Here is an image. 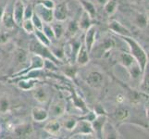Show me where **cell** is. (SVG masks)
<instances>
[{
  "label": "cell",
  "instance_id": "30bf717a",
  "mask_svg": "<svg viewBox=\"0 0 149 139\" xmlns=\"http://www.w3.org/2000/svg\"><path fill=\"white\" fill-rule=\"evenodd\" d=\"M69 14V8L68 5L66 3H61L58 5H56L55 8H53V15L54 20H58V22H65L68 18Z\"/></svg>",
  "mask_w": 149,
  "mask_h": 139
},
{
  "label": "cell",
  "instance_id": "83f0119b",
  "mask_svg": "<svg viewBox=\"0 0 149 139\" xmlns=\"http://www.w3.org/2000/svg\"><path fill=\"white\" fill-rule=\"evenodd\" d=\"M102 137L105 138H117V131L112 124H109V122H106L104 127L102 129Z\"/></svg>",
  "mask_w": 149,
  "mask_h": 139
},
{
  "label": "cell",
  "instance_id": "2e32d148",
  "mask_svg": "<svg viewBox=\"0 0 149 139\" xmlns=\"http://www.w3.org/2000/svg\"><path fill=\"white\" fill-rule=\"evenodd\" d=\"M61 124L56 119H52L45 125V131L50 136H58L61 130Z\"/></svg>",
  "mask_w": 149,
  "mask_h": 139
},
{
  "label": "cell",
  "instance_id": "9c48e42d",
  "mask_svg": "<svg viewBox=\"0 0 149 139\" xmlns=\"http://www.w3.org/2000/svg\"><path fill=\"white\" fill-rule=\"evenodd\" d=\"M109 28L110 31H112L113 33H115L118 35H120V37H122V36H132L131 31L116 20H109Z\"/></svg>",
  "mask_w": 149,
  "mask_h": 139
},
{
  "label": "cell",
  "instance_id": "cb8c5ba5",
  "mask_svg": "<svg viewBox=\"0 0 149 139\" xmlns=\"http://www.w3.org/2000/svg\"><path fill=\"white\" fill-rule=\"evenodd\" d=\"M80 3L83 9L90 15L92 19H94L96 16V8L93 2L90 0H80Z\"/></svg>",
  "mask_w": 149,
  "mask_h": 139
},
{
  "label": "cell",
  "instance_id": "7c38bea8",
  "mask_svg": "<svg viewBox=\"0 0 149 139\" xmlns=\"http://www.w3.org/2000/svg\"><path fill=\"white\" fill-rule=\"evenodd\" d=\"M95 35H96V28L94 24H92L91 26L85 31V34H84V44L86 46L87 50L90 51L93 47V45L95 43Z\"/></svg>",
  "mask_w": 149,
  "mask_h": 139
},
{
  "label": "cell",
  "instance_id": "1f68e13d",
  "mask_svg": "<svg viewBox=\"0 0 149 139\" xmlns=\"http://www.w3.org/2000/svg\"><path fill=\"white\" fill-rule=\"evenodd\" d=\"M34 36L36 38L40 43H42L43 45H47V46H49L50 44L52 43V41H51L47 35L45 34V33L43 32L42 30H38V29H35L34 30Z\"/></svg>",
  "mask_w": 149,
  "mask_h": 139
},
{
  "label": "cell",
  "instance_id": "8d00e7d4",
  "mask_svg": "<svg viewBox=\"0 0 149 139\" xmlns=\"http://www.w3.org/2000/svg\"><path fill=\"white\" fill-rule=\"evenodd\" d=\"M31 20H32V22L34 25V28L35 29H38V30H42L43 29V20H41L38 16H37V14L35 13L33 11V16L31 17Z\"/></svg>",
  "mask_w": 149,
  "mask_h": 139
},
{
  "label": "cell",
  "instance_id": "d6a6232c",
  "mask_svg": "<svg viewBox=\"0 0 149 139\" xmlns=\"http://www.w3.org/2000/svg\"><path fill=\"white\" fill-rule=\"evenodd\" d=\"M77 123V121L74 119V118H66V119H64L62 121V122H60L61 126H63L66 130L68 131H72L73 128L75 127Z\"/></svg>",
  "mask_w": 149,
  "mask_h": 139
},
{
  "label": "cell",
  "instance_id": "b9f144b4",
  "mask_svg": "<svg viewBox=\"0 0 149 139\" xmlns=\"http://www.w3.org/2000/svg\"><path fill=\"white\" fill-rule=\"evenodd\" d=\"M33 8L31 6V5H28L24 8V16H23V20L24 19H31V17L33 16Z\"/></svg>",
  "mask_w": 149,
  "mask_h": 139
},
{
  "label": "cell",
  "instance_id": "f1b7e54d",
  "mask_svg": "<svg viewBox=\"0 0 149 139\" xmlns=\"http://www.w3.org/2000/svg\"><path fill=\"white\" fill-rule=\"evenodd\" d=\"M126 70L128 71V74H129V76H131L133 80L139 79L141 77V75L143 74V71H142V70L140 68V66L138 65V63L136 62V61Z\"/></svg>",
  "mask_w": 149,
  "mask_h": 139
},
{
  "label": "cell",
  "instance_id": "4316f807",
  "mask_svg": "<svg viewBox=\"0 0 149 139\" xmlns=\"http://www.w3.org/2000/svg\"><path fill=\"white\" fill-rule=\"evenodd\" d=\"M133 22H134V24L138 28L143 30V29H146L148 25V18L146 14L138 12L135 14Z\"/></svg>",
  "mask_w": 149,
  "mask_h": 139
},
{
  "label": "cell",
  "instance_id": "7402d4cb",
  "mask_svg": "<svg viewBox=\"0 0 149 139\" xmlns=\"http://www.w3.org/2000/svg\"><path fill=\"white\" fill-rule=\"evenodd\" d=\"M13 59H14V62L16 63L17 65L24 64L28 59V54L24 49L17 48L16 50L14 51Z\"/></svg>",
  "mask_w": 149,
  "mask_h": 139
},
{
  "label": "cell",
  "instance_id": "7bdbcfd3",
  "mask_svg": "<svg viewBox=\"0 0 149 139\" xmlns=\"http://www.w3.org/2000/svg\"><path fill=\"white\" fill-rule=\"evenodd\" d=\"M95 117H96V114H95V111H89V112L85 113V115L83 118H81V119L92 122H93L95 119Z\"/></svg>",
  "mask_w": 149,
  "mask_h": 139
},
{
  "label": "cell",
  "instance_id": "277c9868",
  "mask_svg": "<svg viewBox=\"0 0 149 139\" xmlns=\"http://www.w3.org/2000/svg\"><path fill=\"white\" fill-rule=\"evenodd\" d=\"M94 130L93 127H92L91 122L88 121H85L81 119L80 121H77V123L75 127L72 130V136L73 137L75 136H94Z\"/></svg>",
  "mask_w": 149,
  "mask_h": 139
},
{
  "label": "cell",
  "instance_id": "74e56055",
  "mask_svg": "<svg viewBox=\"0 0 149 139\" xmlns=\"http://www.w3.org/2000/svg\"><path fill=\"white\" fill-rule=\"evenodd\" d=\"M42 31L45 33V34L47 35V36L52 41L53 39H55V36H54V33H53V30H52V27H51L50 23H44L43 24V29Z\"/></svg>",
  "mask_w": 149,
  "mask_h": 139
},
{
  "label": "cell",
  "instance_id": "44dd1931",
  "mask_svg": "<svg viewBox=\"0 0 149 139\" xmlns=\"http://www.w3.org/2000/svg\"><path fill=\"white\" fill-rule=\"evenodd\" d=\"M37 81L33 79V78H29V77H26V78H23L22 80H19L18 82V87L19 89L24 90V91H29L32 90L33 87L36 86Z\"/></svg>",
  "mask_w": 149,
  "mask_h": 139
},
{
  "label": "cell",
  "instance_id": "4fadbf2b",
  "mask_svg": "<svg viewBox=\"0 0 149 139\" xmlns=\"http://www.w3.org/2000/svg\"><path fill=\"white\" fill-rule=\"evenodd\" d=\"M89 51L87 50L86 46L84 45V42L81 43V45L77 51L76 56H75V60L78 65L80 66H84L89 62L90 58H89Z\"/></svg>",
  "mask_w": 149,
  "mask_h": 139
},
{
  "label": "cell",
  "instance_id": "e575fe53",
  "mask_svg": "<svg viewBox=\"0 0 149 139\" xmlns=\"http://www.w3.org/2000/svg\"><path fill=\"white\" fill-rule=\"evenodd\" d=\"M10 108V103L9 100L8 99V97L2 96L0 97V112L1 113H7Z\"/></svg>",
  "mask_w": 149,
  "mask_h": 139
},
{
  "label": "cell",
  "instance_id": "d590c367",
  "mask_svg": "<svg viewBox=\"0 0 149 139\" xmlns=\"http://www.w3.org/2000/svg\"><path fill=\"white\" fill-rule=\"evenodd\" d=\"M73 103L75 107H77L78 109H80L81 110L85 111L86 110V106H85V103L84 101L81 99V97H80V96L78 94H74L73 96Z\"/></svg>",
  "mask_w": 149,
  "mask_h": 139
},
{
  "label": "cell",
  "instance_id": "5bb4252c",
  "mask_svg": "<svg viewBox=\"0 0 149 139\" xmlns=\"http://www.w3.org/2000/svg\"><path fill=\"white\" fill-rule=\"evenodd\" d=\"M104 82V77L103 75L97 71H93L88 74L86 78V83L89 86L93 87V88H98L100 87Z\"/></svg>",
  "mask_w": 149,
  "mask_h": 139
},
{
  "label": "cell",
  "instance_id": "4dcf8cb0",
  "mask_svg": "<svg viewBox=\"0 0 149 139\" xmlns=\"http://www.w3.org/2000/svg\"><path fill=\"white\" fill-rule=\"evenodd\" d=\"M118 9V2L117 0H107L104 5V10L109 16H112Z\"/></svg>",
  "mask_w": 149,
  "mask_h": 139
},
{
  "label": "cell",
  "instance_id": "8992f818",
  "mask_svg": "<svg viewBox=\"0 0 149 139\" xmlns=\"http://www.w3.org/2000/svg\"><path fill=\"white\" fill-rule=\"evenodd\" d=\"M33 11L43 20L44 23H51L54 20L53 9L45 7L42 3L38 2L33 8Z\"/></svg>",
  "mask_w": 149,
  "mask_h": 139
},
{
  "label": "cell",
  "instance_id": "ee69618b",
  "mask_svg": "<svg viewBox=\"0 0 149 139\" xmlns=\"http://www.w3.org/2000/svg\"><path fill=\"white\" fill-rule=\"evenodd\" d=\"M40 3H42L45 7H47L48 8H51V9H53L55 8V3L53 0H41V1H39Z\"/></svg>",
  "mask_w": 149,
  "mask_h": 139
},
{
  "label": "cell",
  "instance_id": "f546056e",
  "mask_svg": "<svg viewBox=\"0 0 149 139\" xmlns=\"http://www.w3.org/2000/svg\"><path fill=\"white\" fill-rule=\"evenodd\" d=\"M119 60L120 63L122 67H124L125 69H128L131 65H132L135 62V59L132 58V56L131 54L128 53H120V57H119Z\"/></svg>",
  "mask_w": 149,
  "mask_h": 139
},
{
  "label": "cell",
  "instance_id": "e0dca14e",
  "mask_svg": "<svg viewBox=\"0 0 149 139\" xmlns=\"http://www.w3.org/2000/svg\"><path fill=\"white\" fill-rule=\"evenodd\" d=\"M0 22L3 23L4 27L7 30H12V29H14L15 25H16V23H15L14 20H13L12 12L9 11L8 7H7V6L5 8L4 13L2 15V18H1V20H0Z\"/></svg>",
  "mask_w": 149,
  "mask_h": 139
},
{
  "label": "cell",
  "instance_id": "ac0fdd59",
  "mask_svg": "<svg viewBox=\"0 0 149 139\" xmlns=\"http://www.w3.org/2000/svg\"><path fill=\"white\" fill-rule=\"evenodd\" d=\"M32 117L35 122H45L48 119V111L41 107H34L32 110Z\"/></svg>",
  "mask_w": 149,
  "mask_h": 139
},
{
  "label": "cell",
  "instance_id": "d6986e66",
  "mask_svg": "<svg viewBox=\"0 0 149 139\" xmlns=\"http://www.w3.org/2000/svg\"><path fill=\"white\" fill-rule=\"evenodd\" d=\"M78 25H79L80 31L81 30V31H84V32L92 25V18L90 17V15L88 13L84 11V9L81 10V13L80 15V19L78 20Z\"/></svg>",
  "mask_w": 149,
  "mask_h": 139
},
{
  "label": "cell",
  "instance_id": "9a60e30c",
  "mask_svg": "<svg viewBox=\"0 0 149 139\" xmlns=\"http://www.w3.org/2000/svg\"><path fill=\"white\" fill-rule=\"evenodd\" d=\"M107 122V117L105 114L96 115L95 119L91 122L92 127H93L94 133L95 136H101L102 137V129L104 127V124Z\"/></svg>",
  "mask_w": 149,
  "mask_h": 139
},
{
  "label": "cell",
  "instance_id": "52a82bcc",
  "mask_svg": "<svg viewBox=\"0 0 149 139\" xmlns=\"http://www.w3.org/2000/svg\"><path fill=\"white\" fill-rule=\"evenodd\" d=\"M114 45L115 43L111 38H104V40H102L96 45H93L92 49H95V54L94 56L96 58H102V57L105 56V54L111 50Z\"/></svg>",
  "mask_w": 149,
  "mask_h": 139
},
{
  "label": "cell",
  "instance_id": "f6af8a7d",
  "mask_svg": "<svg viewBox=\"0 0 149 139\" xmlns=\"http://www.w3.org/2000/svg\"><path fill=\"white\" fill-rule=\"evenodd\" d=\"M7 6V2H0V20H1V18H2V15L4 13V10H5V8Z\"/></svg>",
  "mask_w": 149,
  "mask_h": 139
},
{
  "label": "cell",
  "instance_id": "f35d334b",
  "mask_svg": "<svg viewBox=\"0 0 149 139\" xmlns=\"http://www.w3.org/2000/svg\"><path fill=\"white\" fill-rule=\"evenodd\" d=\"M128 116H129V111L124 110V109H119L116 113H115V117L117 120H120V121H124L126 120Z\"/></svg>",
  "mask_w": 149,
  "mask_h": 139
},
{
  "label": "cell",
  "instance_id": "7a4b0ae2",
  "mask_svg": "<svg viewBox=\"0 0 149 139\" xmlns=\"http://www.w3.org/2000/svg\"><path fill=\"white\" fill-rule=\"evenodd\" d=\"M29 50H30L31 53L39 55V56L42 57V58H44L45 59H49L51 61H53V62L56 64L58 63L60 61L58 59H56L52 55L51 51L48 48V46L43 45L42 43H40L36 38L33 39L32 41H31L30 45H29Z\"/></svg>",
  "mask_w": 149,
  "mask_h": 139
},
{
  "label": "cell",
  "instance_id": "ab89813d",
  "mask_svg": "<svg viewBox=\"0 0 149 139\" xmlns=\"http://www.w3.org/2000/svg\"><path fill=\"white\" fill-rule=\"evenodd\" d=\"M64 73L68 76V77H70V78H73V77L76 75V73H77V68L74 66H67L65 67V69L63 70Z\"/></svg>",
  "mask_w": 149,
  "mask_h": 139
},
{
  "label": "cell",
  "instance_id": "c3c4849f",
  "mask_svg": "<svg viewBox=\"0 0 149 139\" xmlns=\"http://www.w3.org/2000/svg\"><path fill=\"white\" fill-rule=\"evenodd\" d=\"M118 97H119V99H118V100H119V102H122L123 100H124V98H123V96L121 95H119V96H118Z\"/></svg>",
  "mask_w": 149,
  "mask_h": 139
},
{
  "label": "cell",
  "instance_id": "5b68a950",
  "mask_svg": "<svg viewBox=\"0 0 149 139\" xmlns=\"http://www.w3.org/2000/svg\"><path fill=\"white\" fill-rule=\"evenodd\" d=\"M30 62L31 65L26 68V70L20 71L18 73H16L15 77H20V76H24L26 73H30V71H34V70H42L44 69V63H45V59L42 58L41 56L36 55V54H33L30 58Z\"/></svg>",
  "mask_w": 149,
  "mask_h": 139
},
{
  "label": "cell",
  "instance_id": "d4e9b609",
  "mask_svg": "<svg viewBox=\"0 0 149 139\" xmlns=\"http://www.w3.org/2000/svg\"><path fill=\"white\" fill-rule=\"evenodd\" d=\"M48 48L56 59L62 60L65 58V47L64 46L58 45H52V43H51L50 45L48 46Z\"/></svg>",
  "mask_w": 149,
  "mask_h": 139
},
{
  "label": "cell",
  "instance_id": "6da1fadb",
  "mask_svg": "<svg viewBox=\"0 0 149 139\" xmlns=\"http://www.w3.org/2000/svg\"><path fill=\"white\" fill-rule=\"evenodd\" d=\"M121 38L129 45V48L131 51L130 54L135 59V61L140 66L142 71L143 73V71L146 70V66L148 65V57L146 53V51L143 49L140 44L135 39H133L132 36H122Z\"/></svg>",
  "mask_w": 149,
  "mask_h": 139
},
{
  "label": "cell",
  "instance_id": "603a6c76",
  "mask_svg": "<svg viewBox=\"0 0 149 139\" xmlns=\"http://www.w3.org/2000/svg\"><path fill=\"white\" fill-rule=\"evenodd\" d=\"M80 31L79 29V25H78V22L75 20H71L70 22L68 23L66 27V31H65V36L67 35L70 38H73L75 35L78 34V32Z\"/></svg>",
  "mask_w": 149,
  "mask_h": 139
},
{
  "label": "cell",
  "instance_id": "ffe728a7",
  "mask_svg": "<svg viewBox=\"0 0 149 139\" xmlns=\"http://www.w3.org/2000/svg\"><path fill=\"white\" fill-rule=\"evenodd\" d=\"M51 22L50 25L52 27L53 33H54V36L55 39H61L63 36H65V31H66V26H64L63 22Z\"/></svg>",
  "mask_w": 149,
  "mask_h": 139
},
{
  "label": "cell",
  "instance_id": "60d3db41",
  "mask_svg": "<svg viewBox=\"0 0 149 139\" xmlns=\"http://www.w3.org/2000/svg\"><path fill=\"white\" fill-rule=\"evenodd\" d=\"M10 37L7 31L0 30V45H4L8 43Z\"/></svg>",
  "mask_w": 149,
  "mask_h": 139
},
{
  "label": "cell",
  "instance_id": "836d02e7",
  "mask_svg": "<svg viewBox=\"0 0 149 139\" xmlns=\"http://www.w3.org/2000/svg\"><path fill=\"white\" fill-rule=\"evenodd\" d=\"M22 26L23 28V30L26 32L27 34H33L34 32V25L32 22V20L31 19H24L22 20Z\"/></svg>",
  "mask_w": 149,
  "mask_h": 139
},
{
  "label": "cell",
  "instance_id": "bcb514c9",
  "mask_svg": "<svg viewBox=\"0 0 149 139\" xmlns=\"http://www.w3.org/2000/svg\"><path fill=\"white\" fill-rule=\"evenodd\" d=\"M90 1H92L95 5L98 4V5H100V6H104L105 3L107 1V0H90Z\"/></svg>",
  "mask_w": 149,
  "mask_h": 139
},
{
  "label": "cell",
  "instance_id": "8fae6325",
  "mask_svg": "<svg viewBox=\"0 0 149 139\" xmlns=\"http://www.w3.org/2000/svg\"><path fill=\"white\" fill-rule=\"evenodd\" d=\"M33 96L40 104H45L49 100V93L43 86H35L32 89Z\"/></svg>",
  "mask_w": 149,
  "mask_h": 139
},
{
  "label": "cell",
  "instance_id": "7dc6e473",
  "mask_svg": "<svg viewBox=\"0 0 149 139\" xmlns=\"http://www.w3.org/2000/svg\"><path fill=\"white\" fill-rule=\"evenodd\" d=\"M129 1L132 4H139L140 1H142V0H129Z\"/></svg>",
  "mask_w": 149,
  "mask_h": 139
},
{
  "label": "cell",
  "instance_id": "ba28073f",
  "mask_svg": "<svg viewBox=\"0 0 149 139\" xmlns=\"http://www.w3.org/2000/svg\"><path fill=\"white\" fill-rule=\"evenodd\" d=\"M24 3L22 0H15L12 6V16L16 25L22 26V22L24 16Z\"/></svg>",
  "mask_w": 149,
  "mask_h": 139
},
{
  "label": "cell",
  "instance_id": "484cf974",
  "mask_svg": "<svg viewBox=\"0 0 149 139\" xmlns=\"http://www.w3.org/2000/svg\"><path fill=\"white\" fill-rule=\"evenodd\" d=\"M14 133L20 137L29 136L31 135V133H32V126L30 124H27V123L19 124L16 127H14Z\"/></svg>",
  "mask_w": 149,
  "mask_h": 139
},
{
  "label": "cell",
  "instance_id": "681fc988",
  "mask_svg": "<svg viewBox=\"0 0 149 139\" xmlns=\"http://www.w3.org/2000/svg\"><path fill=\"white\" fill-rule=\"evenodd\" d=\"M0 133H1V127H0Z\"/></svg>",
  "mask_w": 149,
  "mask_h": 139
},
{
  "label": "cell",
  "instance_id": "3957f363",
  "mask_svg": "<svg viewBox=\"0 0 149 139\" xmlns=\"http://www.w3.org/2000/svg\"><path fill=\"white\" fill-rule=\"evenodd\" d=\"M67 110L66 102L61 99H54L51 102L50 107H49V111H48V117L52 118V119H58V118L62 117Z\"/></svg>",
  "mask_w": 149,
  "mask_h": 139
}]
</instances>
